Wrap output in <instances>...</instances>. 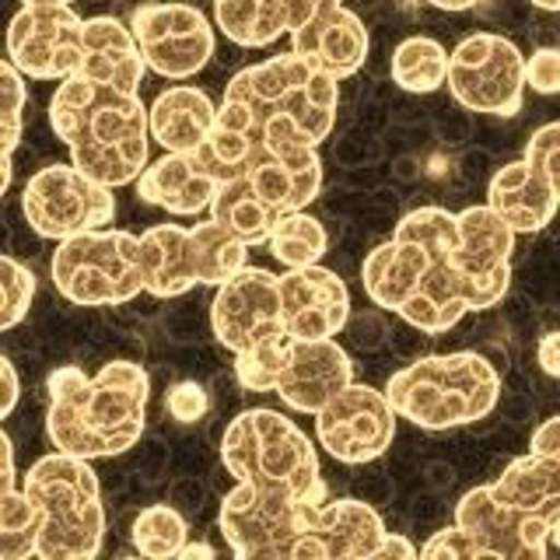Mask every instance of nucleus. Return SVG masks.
Instances as JSON below:
<instances>
[{
  "label": "nucleus",
  "mask_w": 560,
  "mask_h": 560,
  "mask_svg": "<svg viewBox=\"0 0 560 560\" xmlns=\"http://www.w3.org/2000/svg\"><path fill=\"white\" fill-rule=\"evenodd\" d=\"M518 232L487 203L452 214L417 207L402 214L393 238L361 262L364 294L420 332H448L463 315L494 308L512 288Z\"/></svg>",
  "instance_id": "f257e3e1"
},
{
  "label": "nucleus",
  "mask_w": 560,
  "mask_h": 560,
  "mask_svg": "<svg viewBox=\"0 0 560 560\" xmlns=\"http://www.w3.org/2000/svg\"><path fill=\"white\" fill-rule=\"evenodd\" d=\"M46 399L52 448L81 459H113L130 452L144 434L151 375L133 361H109L98 375L63 364L46 375Z\"/></svg>",
  "instance_id": "f03ea898"
},
{
  "label": "nucleus",
  "mask_w": 560,
  "mask_h": 560,
  "mask_svg": "<svg viewBox=\"0 0 560 560\" xmlns=\"http://www.w3.org/2000/svg\"><path fill=\"white\" fill-rule=\"evenodd\" d=\"M49 127L84 175L119 189L140 179L151 151V109L137 92L67 78L49 98Z\"/></svg>",
  "instance_id": "7ed1b4c3"
},
{
  "label": "nucleus",
  "mask_w": 560,
  "mask_h": 560,
  "mask_svg": "<svg viewBox=\"0 0 560 560\" xmlns=\"http://www.w3.org/2000/svg\"><path fill=\"white\" fill-rule=\"evenodd\" d=\"M393 410L424 431H448L483 420L501 399V375L477 350L420 358L385 382Z\"/></svg>",
  "instance_id": "20e7f679"
},
{
  "label": "nucleus",
  "mask_w": 560,
  "mask_h": 560,
  "mask_svg": "<svg viewBox=\"0 0 560 560\" xmlns=\"http://www.w3.org/2000/svg\"><path fill=\"white\" fill-rule=\"evenodd\" d=\"M25 490L43 508L39 560H92L105 539V508L92 459L49 452L25 472Z\"/></svg>",
  "instance_id": "39448f33"
},
{
  "label": "nucleus",
  "mask_w": 560,
  "mask_h": 560,
  "mask_svg": "<svg viewBox=\"0 0 560 560\" xmlns=\"http://www.w3.org/2000/svg\"><path fill=\"white\" fill-rule=\"evenodd\" d=\"M221 463L238 483L284 490L294 498H326L319 448L288 413L242 410L221 438Z\"/></svg>",
  "instance_id": "423d86ee"
},
{
  "label": "nucleus",
  "mask_w": 560,
  "mask_h": 560,
  "mask_svg": "<svg viewBox=\"0 0 560 560\" xmlns=\"http://www.w3.org/2000/svg\"><path fill=\"white\" fill-rule=\"evenodd\" d=\"M235 378L249 393H273L298 413H319L354 382V364L332 340H298L291 332L235 354Z\"/></svg>",
  "instance_id": "0eeeda50"
},
{
  "label": "nucleus",
  "mask_w": 560,
  "mask_h": 560,
  "mask_svg": "<svg viewBox=\"0 0 560 560\" xmlns=\"http://www.w3.org/2000/svg\"><path fill=\"white\" fill-rule=\"evenodd\" d=\"M140 267L154 298H179L192 288H221L249 267V245L214 218L203 224H154L140 235Z\"/></svg>",
  "instance_id": "6e6552de"
},
{
  "label": "nucleus",
  "mask_w": 560,
  "mask_h": 560,
  "mask_svg": "<svg viewBox=\"0 0 560 560\" xmlns=\"http://www.w3.org/2000/svg\"><path fill=\"white\" fill-rule=\"evenodd\" d=\"M224 98L245 102L262 119H294L312 137V144L319 148L332 133V127H337L340 81L323 74L319 67H312L298 52H280V57L242 67L228 81Z\"/></svg>",
  "instance_id": "1a4fd4ad"
},
{
  "label": "nucleus",
  "mask_w": 560,
  "mask_h": 560,
  "mask_svg": "<svg viewBox=\"0 0 560 560\" xmlns=\"http://www.w3.org/2000/svg\"><path fill=\"white\" fill-rule=\"evenodd\" d=\"M49 273L67 302L84 308L127 305L140 291H148L140 267V235L122 228H95L57 242Z\"/></svg>",
  "instance_id": "9d476101"
},
{
  "label": "nucleus",
  "mask_w": 560,
  "mask_h": 560,
  "mask_svg": "<svg viewBox=\"0 0 560 560\" xmlns=\"http://www.w3.org/2000/svg\"><path fill=\"white\" fill-rule=\"evenodd\" d=\"M315 501L326 498H294L235 480L221 501L218 525L242 560H298Z\"/></svg>",
  "instance_id": "9b49d317"
},
{
  "label": "nucleus",
  "mask_w": 560,
  "mask_h": 560,
  "mask_svg": "<svg viewBox=\"0 0 560 560\" xmlns=\"http://www.w3.org/2000/svg\"><path fill=\"white\" fill-rule=\"evenodd\" d=\"M22 214L35 235L63 242L113 224L116 197L109 186L95 183L74 162L46 165L22 189Z\"/></svg>",
  "instance_id": "f8f14e48"
},
{
  "label": "nucleus",
  "mask_w": 560,
  "mask_h": 560,
  "mask_svg": "<svg viewBox=\"0 0 560 560\" xmlns=\"http://www.w3.org/2000/svg\"><path fill=\"white\" fill-rule=\"evenodd\" d=\"M525 57L498 32H477L452 49L448 92L469 113L515 116L525 102Z\"/></svg>",
  "instance_id": "ddd939ff"
},
{
  "label": "nucleus",
  "mask_w": 560,
  "mask_h": 560,
  "mask_svg": "<svg viewBox=\"0 0 560 560\" xmlns=\"http://www.w3.org/2000/svg\"><path fill=\"white\" fill-rule=\"evenodd\" d=\"M130 28L148 60V70L165 81L197 78L218 46L207 14L192 4H183V0L140 4L130 18Z\"/></svg>",
  "instance_id": "4468645a"
},
{
  "label": "nucleus",
  "mask_w": 560,
  "mask_h": 560,
  "mask_svg": "<svg viewBox=\"0 0 560 560\" xmlns=\"http://www.w3.org/2000/svg\"><path fill=\"white\" fill-rule=\"evenodd\" d=\"M396 417L385 389L378 393L364 382H350L315 413V438L337 463L361 466L393 448Z\"/></svg>",
  "instance_id": "2eb2a0df"
},
{
  "label": "nucleus",
  "mask_w": 560,
  "mask_h": 560,
  "mask_svg": "<svg viewBox=\"0 0 560 560\" xmlns=\"http://www.w3.org/2000/svg\"><path fill=\"white\" fill-rule=\"evenodd\" d=\"M210 326L221 347L232 354L253 350L273 337H284V302H280V277L267 267H242L224 280L210 305Z\"/></svg>",
  "instance_id": "dca6fc26"
},
{
  "label": "nucleus",
  "mask_w": 560,
  "mask_h": 560,
  "mask_svg": "<svg viewBox=\"0 0 560 560\" xmlns=\"http://www.w3.org/2000/svg\"><path fill=\"white\" fill-rule=\"evenodd\" d=\"M8 60L32 81L78 78L84 18L74 8H22L8 28Z\"/></svg>",
  "instance_id": "f3484780"
},
{
  "label": "nucleus",
  "mask_w": 560,
  "mask_h": 560,
  "mask_svg": "<svg viewBox=\"0 0 560 560\" xmlns=\"http://www.w3.org/2000/svg\"><path fill=\"white\" fill-rule=\"evenodd\" d=\"M280 302H284L288 332L298 340H332L350 319V291L337 270L298 267L280 273Z\"/></svg>",
  "instance_id": "a211bd4d"
},
{
  "label": "nucleus",
  "mask_w": 560,
  "mask_h": 560,
  "mask_svg": "<svg viewBox=\"0 0 560 560\" xmlns=\"http://www.w3.org/2000/svg\"><path fill=\"white\" fill-rule=\"evenodd\" d=\"M385 525L372 504L358 498L315 501L298 560H375Z\"/></svg>",
  "instance_id": "6ab92c4d"
},
{
  "label": "nucleus",
  "mask_w": 560,
  "mask_h": 560,
  "mask_svg": "<svg viewBox=\"0 0 560 560\" xmlns=\"http://www.w3.org/2000/svg\"><path fill=\"white\" fill-rule=\"evenodd\" d=\"M218 189L221 179L203 151H165L137 179V197L175 218H192L200 210H210Z\"/></svg>",
  "instance_id": "aec40b11"
},
{
  "label": "nucleus",
  "mask_w": 560,
  "mask_h": 560,
  "mask_svg": "<svg viewBox=\"0 0 560 560\" xmlns=\"http://www.w3.org/2000/svg\"><path fill=\"white\" fill-rule=\"evenodd\" d=\"M368 46H372V39H368L364 22L343 4L291 32V52L337 81L358 74L368 60Z\"/></svg>",
  "instance_id": "412c9836"
},
{
  "label": "nucleus",
  "mask_w": 560,
  "mask_h": 560,
  "mask_svg": "<svg viewBox=\"0 0 560 560\" xmlns=\"http://www.w3.org/2000/svg\"><path fill=\"white\" fill-rule=\"evenodd\" d=\"M148 60L130 25H122L113 14H95L84 22V60L78 78L119 88V92H137L144 84Z\"/></svg>",
  "instance_id": "4be33fe9"
},
{
  "label": "nucleus",
  "mask_w": 560,
  "mask_h": 560,
  "mask_svg": "<svg viewBox=\"0 0 560 560\" xmlns=\"http://www.w3.org/2000/svg\"><path fill=\"white\" fill-rule=\"evenodd\" d=\"M487 207L512 224L518 235H533L553 224L560 200L550 183L542 179V172L518 158V162L494 172V179L487 186Z\"/></svg>",
  "instance_id": "5701e85b"
},
{
  "label": "nucleus",
  "mask_w": 560,
  "mask_h": 560,
  "mask_svg": "<svg viewBox=\"0 0 560 560\" xmlns=\"http://www.w3.org/2000/svg\"><path fill=\"white\" fill-rule=\"evenodd\" d=\"M218 122V105L197 84H172L151 105V140L165 151H200Z\"/></svg>",
  "instance_id": "b1692460"
},
{
  "label": "nucleus",
  "mask_w": 560,
  "mask_h": 560,
  "mask_svg": "<svg viewBox=\"0 0 560 560\" xmlns=\"http://www.w3.org/2000/svg\"><path fill=\"white\" fill-rule=\"evenodd\" d=\"M487 487L515 512L553 522L560 512V459L547 452H525L508 463L501 477H494Z\"/></svg>",
  "instance_id": "393cba45"
},
{
  "label": "nucleus",
  "mask_w": 560,
  "mask_h": 560,
  "mask_svg": "<svg viewBox=\"0 0 560 560\" xmlns=\"http://www.w3.org/2000/svg\"><path fill=\"white\" fill-rule=\"evenodd\" d=\"M210 218H214L218 224H224L228 232L238 235L253 249V245H267L270 242L277 221L284 214L262 200L256 192V186L245 179V175H238V179H228L218 189L214 203H210Z\"/></svg>",
  "instance_id": "a878e982"
},
{
  "label": "nucleus",
  "mask_w": 560,
  "mask_h": 560,
  "mask_svg": "<svg viewBox=\"0 0 560 560\" xmlns=\"http://www.w3.org/2000/svg\"><path fill=\"white\" fill-rule=\"evenodd\" d=\"M214 25L242 49L273 46L291 32L284 0H214Z\"/></svg>",
  "instance_id": "bb28decb"
},
{
  "label": "nucleus",
  "mask_w": 560,
  "mask_h": 560,
  "mask_svg": "<svg viewBox=\"0 0 560 560\" xmlns=\"http://www.w3.org/2000/svg\"><path fill=\"white\" fill-rule=\"evenodd\" d=\"M452 52L428 35H410L393 49V84L410 95H431L448 84Z\"/></svg>",
  "instance_id": "cd10ccee"
},
{
  "label": "nucleus",
  "mask_w": 560,
  "mask_h": 560,
  "mask_svg": "<svg viewBox=\"0 0 560 560\" xmlns=\"http://www.w3.org/2000/svg\"><path fill=\"white\" fill-rule=\"evenodd\" d=\"M267 249L277 262H284L288 270L315 267V262H323V256L329 249V235H326L323 221H315L312 214H305V210H294V214H284L277 221Z\"/></svg>",
  "instance_id": "c85d7f7f"
},
{
  "label": "nucleus",
  "mask_w": 560,
  "mask_h": 560,
  "mask_svg": "<svg viewBox=\"0 0 560 560\" xmlns=\"http://www.w3.org/2000/svg\"><path fill=\"white\" fill-rule=\"evenodd\" d=\"M43 533V508L35 504L28 490H4L0 494V557L28 560L35 557Z\"/></svg>",
  "instance_id": "c756f323"
},
{
  "label": "nucleus",
  "mask_w": 560,
  "mask_h": 560,
  "mask_svg": "<svg viewBox=\"0 0 560 560\" xmlns=\"http://www.w3.org/2000/svg\"><path fill=\"white\" fill-rule=\"evenodd\" d=\"M130 539L140 557L172 560V557H179L189 542V529H186V518L175 512L172 504H151L133 518Z\"/></svg>",
  "instance_id": "7c9ffc66"
},
{
  "label": "nucleus",
  "mask_w": 560,
  "mask_h": 560,
  "mask_svg": "<svg viewBox=\"0 0 560 560\" xmlns=\"http://www.w3.org/2000/svg\"><path fill=\"white\" fill-rule=\"evenodd\" d=\"M25 74L11 60L0 67V92H4V175H0V189H11L14 179V148L22 140V119L28 105V88Z\"/></svg>",
  "instance_id": "2f4dec72"
},
{
  "label": "nucleus",
  "mask_w": 560,
  "mask_h": 560,
  "mask_svg": "<svg viewBox=\"0 0 560 560\" xmlns=\"http://www.w3.org/2000/svg\"><path fill=\"white\" fill-rule=\"evenodd\" d=\"M0 280H4V308H0V329H14L28 315V305L35 298V273L22 259L0 256Z\"/></svg>",
  "instance_id": "473e14b6"
},
{
  "label": "nucleus",
  "mask_w": 560,
  "mask_h": 560,
  "mask_svg": "<svg viewBox=\"0 0 560 560\" xmlns=\"http://www.w3.org/2000/svg\"><path fill=\"white\" fill-rule=\"evenodd\" d=\"M522 158L542 172V179L550 183V189L557 192V200H560V119L542 122L539 130H533Z\"/></svg>",
  "instance_id": "72a5a7b5"
},
{
  "label": "nucleus",
  "mask_w": 560,
  "mask_h": 560,
  "mask_svg": "<svg viewBox=\"0 0 560 560\" xmlns=\"http://www.w3.org/2000/svg\"><path fill=\"white\" fill-rule=\"evenodd\" d=\"M207 407H210V399H207V389L200 382H175L165 393V410L172 420H179V424L200 420L207 413Z\"/></svg>",
  "instance_id": "f704fd0d"
},
{
  "label": "nucleus",
  "mask_w": 560,
  "mask_h": 560,
  "mask_svg": "<svg viewBox=\"0 0 560 560\" xmlns=\"http://www.w3.org/2000/svg\"><path fill=\"white\" fill-rule=\"evenodd\" d=\"M525 84L539 95H557L560 92V49L542 46L533 57H525Z\"/></svg>",
  "instance_id": "c9c22d12"
},
{
  "label": "nucleus",
  "mask_w": 560,
  "mask_h": 560,
  "mask_svg": "<svg viewBox=\"0 0 560 560\" xmlns=\"http://www.w3.org/2000/svg\"><path fill=\"white\" fill-rule=\"evenodd\" d=\"M343 0H284V11H288V28L298 32L302 25H308L312 18H319L332 8H340ZM288 32V35H291Z\"/></svg>",
  "instance_id": "e433bc0d"
},
{
  "label": "nucleus",
  "mask_w": 560,
  "mask_h": 560,
  "mask_svg": "<svg viewBox=\"0 0 560 560\" xmlns=\"http://www.w3.org/2000/svg\"><path fill=\"white\" fill-rule=\"evenodd\" d=\"M529 452H547V455H557V459H560V417L542 420V424L533 431Z\"/></svg>",
  "instance_id": "4c0bfd02"
},
{
  "label": "nucleus",
  "mask_w": 560,
  "mask_h": 560,
  "mask_svg": "<svg viewBox=\"0 0 560 560\" xmlns=\"http://www.w3.org/2000/svg\"><path fill=\"white\" fill-rule=\"evenodd\" d=\"M536 361H539V368L550 378H560V329L547 332V337H539V343H536Z\"/></svg>",
  "instance_id": "58836bf2"
},
{
  "label": "nucleus",
  "mask_w": 560,
  "mask_h": 560,
  "mask_svg": "<svg viewBox=\"0 0 560 560\" xmlns=\"http://www.w3.org/2000/svg\"><path fill=\"white\" fill-rule=\"evenodd\" d=\"M389 557L393 560H413V557H420V550L402 533H385L378 550H375V560H389Z\"/></svg>",
  "instance_id": "ea45409f"
},
{
  "label": "nucleus",
  "mask_w": 560,
  "mask_h": 560,
  "mask_svg": "<svg viewBox=\"0 0 560 560\" xmlns=\"http://www.w3.org/2000/svg\"><path fill=\"white\" fill-rule=\"evenodd\" d=\"M0 375H4V402H0V417H11L18 407V396H22V385H18V372L11 358H0Z\"/></svg>",
  "instance_id": "a19ab883"
},
{
  "label": "nucleus",
  "mask_w": 560,
  "mask_h": 560,
  "mask_svg": "<svg viewBox=\"0 0 560 560\" xmlns=\"http://www.w3.org/2000/svg\"><path fill=\"white\" fill-rule=\"evenodd\" d=\"M0 455H4V477H0V494H4V490H14V480H18V472H14V445H11L8 434H0Z\"/></svg>",
  "instance_id": "79ce46f5"
},
{
  "label": "nucleus",
  "mask_w": 560,
  "mask_h": 560,
  "mask_svg": "<svg viewBox=\"0 0 560 560\" xmlns=\"http://www.w3.org/2000/svg\"><path fill=\"white\" fill-rule=\"evenodd\" d=\"M428 4L442 8V11H469V8H477L480 0H428Z\"/></svg>",
  "instance_id": "37998d69"
},
{
  "label": "nucleus",
  "mask_w": 560,
  "mask_h": 560,
  "mask_svg": "<svg viewBox=\"0 0 560 560\" xmlns=\"http://www.w3.org/2000/svg\"><path fill=\"white\" fill-rule=\"evenodd\" d=\"M179 557L183 560H189V557H214V547H207V542H186Z\"/></svg>",
  "instance_id": "c03bdc74"
},
{
  "label": "nucleus",
  "mask_w": 560,
  "mask_h": 560,
  "mask_svg": "<svg viewBox=\"0 0 560 560\" xmlns=\"http://www.w3.org/2000/svg\"><path fill=\"white\" fill-rule=\"evenodd\" d=\"M22 8H70V0H22Z\"/></svg>",
  "instance_id": "a18cd8bd"
},
{
  "label": "nucleus",
  "mask_w": 560,
  "mask_h": 560,
  "mask_svg": "<svg viewBox=\"0 0 560 560\" xmlns=\"http://www.w3.org/2000/svg\"><path fill=\"white\" fill-rule=\"evenodd\" d=\"M550 547H557L560 550V512L553 515V522H550Z\"/></svg>",
  "instance_id": "49530a36"
},
{
  "label": "nucleus",
  "mask_w": 560,
  "mask_h": 560,
  "mask_svg": "<svg viewBox=\"0 0 560 560\" xmlns=\"http://www.w3.org/2000/svg\"><path fill=\"white\" fill-rule=\"evenodd\" d=\"M533 8H539V11H557L560 14V0H533Z\"/></svg>",
  "instance_id": "de8ad7c7"
}]
</instances>
